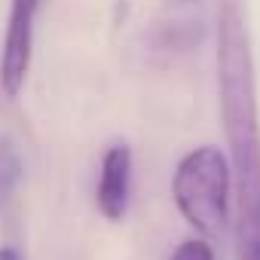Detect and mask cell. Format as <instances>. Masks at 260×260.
I'll return each mask as SVG.
<instances>
[{"label": "cell", "instance_id": "1", "mask_svg": "<svg viewBox=\"0 0 260 260\" xmlns=\"http://www.w3.org/2000/svg\"><path fill=\"white\" fill-rule=\"evenodd\" d=\"M220 104L239 172V260H260V132L248 37L236 16L220 19Z\"/></svg>", "mask_w": 260, "mask_h": 260}, {"label": "cell", "instance_id": "7", "mask_svg": "<svg viewBox=\"0 0 260 260\" xmlns=\"http://www.w3.org/2000/svg\"><path fill=\"white\" fill-rule=\"evenodd\" d=\"M0 260H25V257H22V251H19V248L4 245V248H0Z\"/></svg>", "mask_w": 260, "mask_h": 260}, {"label": "cell", "instance_id": "5", "mask_svg": "<svg viewBox=\"0 0 260 260\" xmlns=\"http://www.w3.org/2000/svg\"><path fill=\"white\" fill-rule=\"evenodd\" d=\"M22 178V162L10 144H0V193H10Z\"/></svg>", "mask_w": 260, "mask_h": 260}, {"label": "cell", "instance_id": "6", "mask_svg": "<svg viewBox=\"0 0 260 260\" xmlns=\"http://www.w3.org/2000/svg\"><path fill=\"white\" fill-rule=\"evenodd\" d=\"M172 260H214V248L205 239H184L175 248Z\"/></svg>", "mask_w": 260, "mask_h": 260}, {"label": "cell", "instance_id": "4", "mask_svg": "<svg viewBox=\"0 0 260 260\" xmlns=\"http://www.w3.org/2000/svg\"><path fill=\"white\" fill-rule=\"evenodd\" d=\"M132 190V150L125 144H110L101 156V175L95 187V205L101 217L122 220Z\"/></svg>", "mask_w": 260, "mask_h": 260}, {"label": "cell", "instance_id": "3", "mask_svg": "<svg viewBox=\"0 0 260 260\" xmlns=\"http://www.w3.org/2000/svg\"><path fill=\"white\" fill-rule=\"evenodd\" d=\"M40 13V0H10V19L0 49V86L7 98H16L25 89L31 55H34V22Z\"/></svg>", "mask_w": 260, "mask_h": 260}, {"label": "cell", "instance_id": "2", "mask_svg": "<svg viewBox=\"0 0 260 260\" xmlns=\"http://www.w3.org/2000/svg\"><path fill=\"white\" fill-rule=\"evenodd\" d=\"M233 169L220 147L202 144L184 153L172 175V199L181 217L202 236L223 230L230 217Z\"/></svg>", "mask_w": 260, "mask_h": 260}]
</instances>
